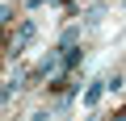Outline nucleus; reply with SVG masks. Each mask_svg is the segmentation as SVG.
<instances>
[{
    "mask_svg": "<svg viewBox=\"0 0 126 121\" xmlns=\"http://www.w3.org/2000/svg\"><path fill=\"white\" fill-rule=\"evenodd\" d=\"M34 33H38V25H34V21H21V29L9 38V58H17V54H21V50L34 42Z\"/></svg>",
    "mask_w": 126,
    "mask_h": 121,
    "instance_id": "nucleus-1",
    "label": "nucleus"
},
{
    "mask_svg": "<svg viewBox=\"0 0 126 121\" xmlns=\"http://www.w3.org/2000/svg\"><path fill=\"white\" fill-rule=\"evenodd\" d=\"M21 84H25V71H13V75L4 79V92H0V100H4V104H9V100H13V96L21 92Z\"/></svg>",
    "mask_w": 126,
    "mask_h": 121,
    "instance_id": "nucleus-2",
    "label": "nucleus"
},
{
    "mask_svg": "<svg viewBox=\"0 0 126 121\" xmlns=\"http://www.w3.org/2000/svg\"><path fill=\"white\" fill-rule=\"evenodd\" d=\"M105 88H109V79H93V84L84 88V109H97V100H101Z\"/></svg>",
    "mask_w": 126,
    "mask_h": 121,
    "instance_id": "nucleus-3",
    "label": "nucleus"
},
{
    "mask_svg": "<svg viewBox=\"0 0 126 121\" xmlns=\"http://www.w3.org/2000/svg\"><path fill=\"white\" fill-rule=\"evenodd\" d=\"M80 58H84V50H80V46H63V67H76Z\"/></svg>",
    "mask_w": 126,
    "mask_h": 121,
    "instance_id": "nucleus-4",
    "label": "nucleus"
},
{
    "mask_svg": "<svg viewBox=\"0 0 126 121\" xmlns=\"http://www.w3.org/2000/svg\"><path fill=\"white\" fill-rule=\"evenodd\" d=\"M59 67H63V58H55V54H46L42 63H38V71H42V75H55Z\"/></svg>",
    "mask_w": 126,
    "mask_h": 121,
    "instance_id": "nucleus-5",
    "label": "nucleus"
},
{
    "mask_svg": "<svg viewBox=\"0 0 126 121\" xmlns=\"http://www.w3.org/2000/svg\"><path fill=\"white\" fill-rule=\"evenodd\" d=\"M105 17V4H93V9H84V25H97Z\"/></svg>",
    "mask_w": 126,
    "mask_h": 121,
    "instance_id": "nucleus-6",
    "label": "nucleus"
},
{
    "mask_svg": "<svg viewBox=\"0 0 126 121\" xmlns=\"http://www.w3.org/2000/svg\"><path fill=\"white\" fill-rule=\"evenodd\" d=\"M30 4H42V0H30Z\"/></svg>",
    "mask_w": 126,
    "mask_h": 121,
    "instance_id": "nucleus-7",
    "label": "nucleus"
},
{
    "mask_svg": "<svg viewBox=\"0 0 126 121\" xmlns=\"http://www.w3.org/2000/svg\"><path fill=\"white\" fill-rule=\"evenodd\" d=\"M113 121H126V117H113Z\"/></svg>",
    "mask_w": 126,
    "mask_h": 121,
    "instance_id": "nucleus-8",
    "label": "nucleus"
}]
</instances>
